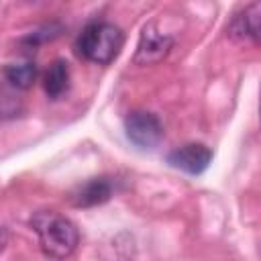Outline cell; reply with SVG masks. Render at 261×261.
I'll return each instance as SVG.
<instances>
[{
    "mask_svg": "<svg viewBox=\"0 0 261 261\" xmlns=\"http://www.w3.org/2000/svg\"><path fill=\"white\" fill-rule=\"evenodd\" d=\"M37 237L39 247L49 259H65L69 257L77 243H80V230L77 226L63 214L53 210L37 212L31 220Z\"/></svg>",
    "mask_w": 261,
    "mask_h": 261,
    "instance_id": "1",
    "label": "cell"
},
{
    "mask_svg": "<svg viewBox=\"0 0 261 261\" xmlns=\"http://www.w3.org/2000/svg\"><path fill=\"white\" fill-rule=\"evenodd\" d=\"M124 45V33L118 24L106 22V20H96L84 27L75 41L77 53L98 65H108L112 63L118 53L122 51Z\"/></svg>",
    "mask_w": 261,
    "mask_h": 261,
    "instance_id": "2",
    "label": "cell"
},
{
    "mask_svg": "<svg viewBox=\"0 0 261 261\" xmlns=\"http://www.w3.org/2000/svg\"><path fill=\"white\" fill-rule=\"evenodd\" d=\"M124 130L130 143L141 149H153L163 139V124L157 114L147 110H133L124 118Z\"/></svg>",
    "mask_w": 261,
    "mask_h": 261,
    "instance_id": "3",
    "label": "cell"
},
{
    "mask_svg": "<svg viewBox=\"0 0 261 261\" xmlns=\"http://www.w3.org/2000/svg\"><path fill=\"white\" fill-rule=\"evenodd\" d=\"M173 47V39L165 33H161L155 22H149L143 27L139 35V43L133 55L135 65H155L167 57V53Z\"/></svg>",
    "mask_w": 261,
    "mask_h": 261,
    "instance_id": "4",
    "label": "cell"
},
{
    "mask_svg": "<svg viewBox=\"0 0 261 261\" xmlns=\"http://www.w3.org/2000/svg\"><path fill=\"white\" fill-rule=\"evenodd\" d=\"M212 161V151L204 143H186L181 147H175L167 155V163L184 173L198 175L206 171V167Z\"/></svg>",
    "mask_w": 261,
    "mask_h": 261,
    "instance_id": "5",
    "label": "cell"
},
{
    "mask_svg": "<svg viewBox=\"0 0 261 261\" xmlns=\"http://www.w3.org/2000/svg\"><path fill=\"white\" fill-rule=\"evenodd\" d=\"M114 194V184L110 177H92L84 184H80L71 194L69 202L75 208H92L108 202Z\"/></svg>",
    "mask_w": 261,
    "mask_h": 261,
    "instance_id": "6",
    "label": "cell"
},
{
    "mask_svg": "<svg viewBox=\"0 0 261 261\" xmlns=\"http://www.w3.org/2000/svg\"><path fill=\"white\" fill-rule=\"evenodd\" d=\"M259 18H261V4L253 2L249 6H245L241 12H237L230 20V24L226 27L228 37L234 41H259Z\"/></svg>",
    "mask_w": 261,
    "mask_h": 261,
    "instance_id": "7",
    "label": "cell"
},
{
    "mask_svg": "<svg viewBox=\"0 0 261 261\" xmlns=\"http://www.w3.org/2000/svg\"><path fill=\"white\" fill-rule=\"evenodd\" d=\"M43 88H45V94L51 100H57L67 92V88H69V67H67L65 59L51 61V65L47 67V71L43 75Z\"/></svg>",
    "mask_w": 261,
    "mask_h": 261,
    "instance_id": "8",
    "label": "cell"
},
{
    "mask_svg": "<svg viewBox=\"0 0 261 261\" xmlns=\"http://www.w3.org/2000/svg\"><path fill=\"white\" fill-rule=\"evenodd\" d=\"M39 75V69L33 61H14L4 67V77L10 88L14 90H27L35 84Z\"/></svg>",
    "mask_w": 261,
    "mask_h": 261,
    "instance_id": "9",
    "label": "cell"
},
{
    "mask_svg": "<svg viewBox=\"0 0 261 261\" xmlns=\"http://www.w3.org/2000/svg\"><path fill=\"white\" fill-rule=\"evenodd\" d=\"M20 110V100L14 96L12 90H0V114L14 116Z\"/></svg>",
    "mask_w": 261,
    "mask_h": 261,
    "instance_id": "10",
    "label": "cell"
},
{
    "mask_svg": "<svg viewBox=\"0 0 261 261\" xmlns=\"http://www.w3.org/2000/svg\"><path fill=\"white\" fill-rule=\"evenodd\" d=\"M6 243H8V232H6V228H4L2 224H0V253L4 251Z\"/></svg>",
    "mask_w": 261,
    "mask_h": 261,
    "instance_id": "11",
    "label": "cell"
}]
</instances>
